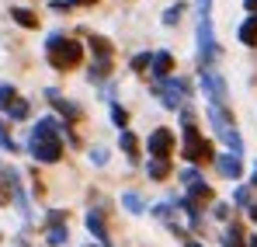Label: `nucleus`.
I'll use <instances>...</instances> for the list:
<instances>
[{"label": "nucleus", "mask_w": 257, "mask_h": 247, "mask_svg": "<svg viewBox=\"0 0 257 247\" xmlns=\"http://www.w3.org/2000/svg\"><path fill=\"white\" fill-rule=\"evenodd\" d=\"M122 206H125L128 212H143V199H139L136 192H125V195H122Z\"/></svg>", "instance_id": "393cba45"}, {"label": "nucleus", "mask_w": 257, "mask_h": 247, "mask_svg": "<svg viewBox=\"0 0 257 247\" xmlns=\"http://www.w3.org/2000/svg\"><path fill=\"white\" fill-rule=\"evenodd\" d=\"M87 230L101 240V247H111V240H108V226H104L101 212H87Z\"/></svg>", "instance_id": "f8f14e48"}, {"label": "nucleus", "mask_w": 257, "mask_h": 247, "mask_svg": "<svg viewBox=\"0 0 257 247\" xmlns=\"http://www.w3.org/2000/svg\"><path fill=\"white\" fill-rule=\"evenodd\" d=\"M150 70H153L157 80H167V77L174 73V56L171 52H157V56L150 59Z\"/></svg>", "instance_id": "9b49d317"}, {"label": "nucleus", "mask_w": 257, "mask_h": 247, "mask_svg": "<svg viewBox=\"0 0 257 247\" xmlns=\"http://www.w3.org/2000/svg\"><path fill=\"white\" fill-rule=\"evenodd\" d=\"M45 240L52 247H63L70 240V233H66V223H49V233H45Z\"/></svg>", "instance_id": "4468645a"}, {"label": "nucleus", "mask_w": 257, "mask_h": 247, "mask_svg": "<svg viewBox=\"0 0 257 247\" xmlns=\"http://www.w3.org/2000/svg\"><path fill=\"white\" fill-rule=\"evenodd\" d=\"M198 18H212V0H198Z\"/></svg>", "instance_id": "c756f323"}, {"label": "nucleus", "mask_w": 257, "mask_h": 247, "mask_svg": "<svg viewBox=\"0 0 257 247\" xmlns=\"http://www.w3.org/2000/svg\"><path fill=\"white\" fill-rule=\"evenodd\" d=\"M118 143H122V150H125V153L132 157V160L139 157V139H136L132 132H122V139H118Z\"/></svg>", "instance_id": "412c9836"}, {"label": "nucleus", "mask_w": 257, "mask_h": 247, "mask_svg": "<svg viewBox=\"0 0 257 247\" xmlns=\"http://www.w3.org/2000/svg\"><path fill=\"white\" fill-rule=\"evenodd\" d=\"M90 49L97 52V59H111V42L101 35H90Z\"/></svg>", "instance_id": "6ab92c4d"}, {"label": "nucleus", "mask_w": 257, "mask_h": 247, "mask_svg": "<svg viewBox=\"0 0 257 247\" xmlns=\"http://www.w3.org/2000/svg\"><path fill=\"white\" fill-rule=\"evenodd\" d=\"M215 164H219V171L226 174V178H240V171H243V164H240V157L236 153H222V157H215Z\"/></svg>", "instance_id": "ddd939ff"}, {"label": "nucleus", "mask_w": 257, "mask_h": 247, "mask_svg": "<svg viewBox=\"0 0 257 247\" xmlns=\"http://www.w3.org/2000/svg\"><path fill=\"white\" fill-rule=\"evenodd\" d=\"M243 247H257V237H247V244Z\"/></svg>", "instance_id": "f704fd0d"}, {"label": "nucleus", "mask_w": 257, "mask_h": 247, "mask_svg": "<svg viewBox=\"0 0 257 247\" xmlns=\"http://www.w3.org/2000/svg\"><path fill=\"white\" fill-rule=\"evenodd\" d=\"M11 18H14L18 25H25V28H39V18H35V11H28V7H11Z\"/></svg>", "instance_id": "dca6fc26"}, {"label": "nucleus", "mask_w": 257, "mask_h": 247, "mask_svg": "<svg viewBox=\"0 0 257 247\" xmlns=\"http://www.w3.org/2000/svg\"><path fill=\"white\" fill-rule=\"evenodd\" d=\"M250 219H254V223H257V202H254V206H250Z\"/></svg>", "instance_id": "e433bc0d"}, {"label": "nucleus", "mask_w": 257, "mask_h": 247, "mask_svg": "<svg viewBox=\"0 0 257 247\" xmlns=\"http://www.w3.org/2000/svg\"><path fill=\"white\" fill-rule=\"evenodd\" d=\"M111 73V59H97L94 66H90V80H101V77H108Z\"/></svg>", "instance_id": "4be33fe9"}, {"label": "nucleus", "mask_w": 257, "mask_h": 247, "mask_svg": "<svg viewBox=\"0 0 257 247\" xmlns=\"http://www.w3.org/2000/svg\"><path fill=\"white\" fill-rule=\"evenodd\" d=\"M184 247H202V244L198 240H184Z\"/></svg>", "instance_id": "4c0bfd02"}, {"label": "nucleus", "mask_w": 257, "mask_h": 247, "mask_svg": "<svg viewBox=\"0 0 257 247\" xmlns=\"http://www.w3.org/2000/svg\"><path fill=\"white\" fill-rule=\"evenodd\" d=\"M146 174H150L153 181H164V178L171 174V160H150V167H146Z\"/></svg>", "instance_id": "a211bd4d"}, {"label": "nucleus", "mask_w": 257, "mask_h": 247, "mask_svg": "<svg viewBox=\"0 0 257 247\" xmlns=\"http://www.w3.org/2000/svg\"><path fill=\"white\" fill-rule=\"evenodd\" d=\"M243 7H247V11H250V14L257 18V0H243Z\"/></svg>", "instance_id": "473e14b6"}, {"label": "nucleus", "mask_w": 257, "mask_h": 247, "mask_svg": "<svg viewBox=\"0 0 257 247\" xmlns=\"http://www.w3.org/2000/svg\"><path fill=\"white\" fill-rule=\"evenodd\" d=\"M18 98H21V94H18V91H14L11 84H0V108H4V112H7V108H11V105H14Z\"/></svg>", "instance_id": "aec40b11"}, {"label": "nucleus", "mask_w": 257, "mask_h": 247, "mask_svg": "<svg viewBox=\"0 0 257 247\" xmlns=\"http://www.w3.org/2000/svg\"><path fill=\"white\" fill-rule=\"evenodd\" d=\"M215 56H219V42L212 32V18H198V66L209 70Z\"/></svg>", "instance_id": "423d86ee"}, {"label": "nucleus", "mask_w": 257, "mask_h": 247, "mask_svg": "<svg viewBox=\"0 0 257 247\" xmlns=\"http://www.w3.org/2000/svg\"><path fill=\"white\" fill-rule=\"evenodd\" d=\"M150 59H153L150 52H139V56H132V70H136V73H143V70L150 66Z\"/></svg>", "instance_id": "bb28decb"}, {"label": "nucleus", "mask_w": 257, "mask_h": 247, "mask_svg": "<svg viewBox=\"0 0 257 247\" xmlns=\"http://www.w3.org/2000/svg\"><path fill=\"white\" fill-rule=\"evenodd\" d=\"M111 119H115V125H118V129H125V125H128L125 108H118V105H111Z\"/></svg>", "instance_id": "cd10ccee"}, {"label": "nucleus", "mask_w": 257, "mask_h": 247, "mask_svg": "<svg viewBox=\"0 0 257 247\" xmlns=\"http://www.w3.org/2000/svg\"><path fill=\"white\" fill-rule=\"evenodd\" d=\"M0 150H7V153H18V143L11 139V132H7V122H0Z\"/></svg>", "instance_id": "b1692460"}, {"label": "nucleus", "mask_w": 257, "mask_h": 247, "mask_svg": "<svg viewBox=\"0 0 257 247\" xmlns=\"http://www.w3.org/2000/svg\"><path fill=\"white\" fill-rule=\"evenodd\" d=\"M45 56H49V66H56V70H77L80 59H84V45L77 39H66V35L56 32L45 42Z\"/></svg>", "instance_id": "f03ea898"}, {"label": "nucleus", "mask_w": 257, "mask_h": 247, "mask_svg": "<svg viewBox=\"0 0 257 247\" xmlns=\"http://www.w3.org/2000/svg\"><path fill=\"white\" fill-rule=\"evenodd\" d=\"M250 181H254V188H257V164H254V171H250Z\"/></svg>", "instance_id": "c9c22d12"}, {"label": "nucleus", "mask_w": 257, "mask_h": 247, "mask_svg": "<svg viewBox=\"0 0 257 247\" xmlns=\"http://www.w3.org/2000/svg\"><path fill=\"white\" fill-rule=\"evenodd\" d=\"M209 122H212L215 136L240 157V150H243V139H240V132H236V122H233V115L226 112V108H219V105H209Z\"/></svg>", "instance_id": "20e7f679"}, {"label": "nucleus", "mask_w": 257, "mask_h": 247, "mask_svg": "<svg viewBox=\"0 0 257 247\" xmlns=\"http://www.w3.org/2000/svg\"><path fill=\"white\" fill-rule=\"evenodd\" d=\"M236 202H250V192L247 188H236Z\"/></svg>", "instance_id": "2f4dec72"}, {"label": "nucleus", "mask_w": 257, "mask_h": 247, "mask_svg": "<svg viewBox=\"0 0 257 247\" xmlns=\"http://www.w3.org/2000/svg\"><path fill=\"white\" fill-rule=\"evenodd\" d=\"M45 98H49V101H52V108H56V112H63L70 122H77V119H80V108H77L73 101H66L59 91H45Z\"/></svg>", "instance_id": "9d476101"}, {"label": "nucleus", "mask_w": 257, "mask_h": 247, "mask_svg": "<svg viewBox=\"0 0 257 247\" xmlns=\"http://www.w3.org/2000/svg\"><path fill=\"white\" fill-rule=\"evenodd\" d=\"M181 181L188 185V195H191V202H195V206H198V199H202V202H205V199H212V188L205 185V178H202L195 167H188V171L181 174Z\"/></svg>", "instance_id": "6e6552de"}, {"label": "nucleus", "mask_w": 257, "mask_h": 247, "mask_svg": "<svg viewBox=\"0 0 257 247\" xmlns=\"http://www.w3.org/2000/svg\"><path fill=\"white\" fill-rule=\"evenodd\" d=\"M240 42L243 45H257V18H247L240 25Z\"/></svg>", "instance_id": "f3484780"}, {"label": "nucleus", "mask_w": 257, "mask_h": 247, "mask_svg": "<svg viewBox=\"0 0 257 247\" xmlns=\"http://www.w3.org/2000/svg\"><path fill=\"white\" fill-rule=\"evenodd\" d=\"M184 160L188 164H209L215 160V150L209 139H202V132L195 129V115L184 112Z\"/></svg>", "instance_id": "7ed1b4c3"}, {"label": "nucleus", "mask_w": 257, "mask_h": 247, "mask_svg": "<svg viewBox=\"0 0 257 247\" xmlns=\"http://www.w3.org/2000/svg\"><path fill=\"white\" fill-rule=\"evenodd\" d=\"M146 150L153 153V160H167L174 150V132L171 129H153V136L146 139Z\"/></svg>", "instance_id": "0eeeda50"}, {"label": "nucleus", "mask_w": 257, "mask_h": 247, "mask_svg": "<svg viewBox=\"0 0 257 247\" xmlns=\"http://www.w3.org/2000/svg\"><path fill=\"white\" fill-rule=\"evenodd\" d=\"M90 160H94V164H104V160H108V150L94 146V150H90Z\"/></svg>", "instance_id": "c85d7f7f"}, {"label": "nucleus", "mask_w": 257, "mask_h": 247, "mask_svg": "<svg viewBox=\"0 0 257 247\" xmlns=\"http://www.w3.org/2000/svg\"><path fill=\"white\" fill-rule=\"evenodd\" d=\"M243 244H247L243 226H240V223H229V230H226V237H222V247H243Z\"/></svg>", "instance_id": "2eb2a0df"}, {"label": "nucleus", "mask_w": 257, "mask_h": 247, "mask_svg": "<svg viewBox=\"0 0 257 247\" xmlns=\"http://www.w3.org/2000/svg\"><path fill=\"white\" fill-rule=\"evenodd\" d=\"M59 129H63V125L56 122L52 115H45V119L35 122V129H32V143H28V150H32L35 160H42V164H56V160L63 157Z\"/></svg>", "instance_id": "f257e3e1"}, {"label": "nucleus", "mask_w": 257, "mask_h": 247, "mask_svg": "<svg viewBox=\"0 0 257 247\" xmlns=\"http://www.w3.org/2000/svg\"><path fill=\"white\" fill-rule=\"evenodd\" d=\"M73 7H90V4H97V0H70Z\"/></svg>", "instance_id": "72a5a7b5"}, {"label": "nucleus", "mask_w": 257, "mask_h": 247, "mask_svg": "<svg viewBox=\"0 0 257 247\" xmlns=\"http://www.w3.org/2000/svg\"><path fill=\"white\" fill-rule=\"evenodd\" d=\"M181 14H184V4L167 7V11H164V25H177V21H181Z\"/></svg>", "instance_id": "a878e982"}, {"label": "nucleus", "mask_w": 257, "mask_h": 247, "mask_svg": "<svg viewBox=\"0 0 257 247\" xmlns=\"http://www.w3.org/2000/svg\"><path fill=\"white\" fill-rule=\"evenodd\" d=\"M28 112H32V108H28V101H25V98H18V101L7 108V115H11V119H28Z\"/></svg>", "instance_id": "5701e85b"}, {"label": "nucleus", "mask_w": 257, "mask_h": 247, "mask_svg": "<svg viewBox=\"0 0 257 247\" xmlns=\"http://www.w3.org/2000/svg\"><path fill=\"white\" fill-rule=\"evenodd\" d=\"M229 212H233L229 206H215V216H219V219H229Z\"/></svg>", "instance_id": "7c9ffc66"}, {"label": "nucleus", "mask_w": 257, "mask_h": 247, "mask_svg": "<svg viewBox=\"0 0 257 247\" xmlns=\"http://www.w3.org/2000/svg\"><path fill=\"white\" fill-rule=\"evenodd\" d=\"M153 94L160 98V105H164V108H181V101L191 94V84L181 80V77H167V80H157Z\"/></svg>", "instance_id": "39448f33"}, {"label": "nucleus", "mask_w": 257, "mask_h": 247, "mask_svg": "<svg viewBox=\"0 0 257 247\" xmlns=\"http://www.w3.org/2000/svg\"><path fill=\"white\" fill-rule=\"evenodd\" d=\"M202 91L209 94V101L212 105H226V80L219 77V73H212V70H202Z\"/></svg>", "instance_id": "1a4fd4ad"}]
</instances>
